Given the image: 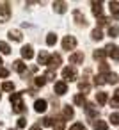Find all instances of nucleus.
Returning a JSON list of instances; mask_svg holds the SVG:
<instances>
[{"label":"nucleus","instance_id":"nucleus-1","mask_svg":"<svg viewBox=\"0 0 119 130\" xmlns=\"http://www.w3.org/2000/svg\"><path fill=\"white\" fill-rule=\"evenodd\" d=\"M22 96H23V93H13V94H11L13 112H16V114L25 112V105H23V102H22Z\"/></svg>","mask_w":119,"mask_h":130},{"label":"nucleus","instance_id":"nucleus-2","mask_svg":"<svg viewBox=\"0 0 119 130\" xmlns=\"http://www.w3.org/2000/svg\"><path fill=\"white\" fill-rule=\"evenodd\" d=\"M76 77H78V73H76V70H75L73 66H66V68L62 70V78H64V82H73V80H76Z\"/></svg>","mask_w":119,"mask_h":130},{"label":"nucleus","instance_id":"nucleus-3","mask_svg":"<svg viewBox=\"0 0 119 130\" xmlns=\"http://www.w3.org/2000/svg\"><path fill=\"white\" fill-rule=\"evenodd\" d=\"M9 18H11V7H9V4L6 2V4L0 6V22L6 23V22H9Z\"/></svg>","mask_w":119,"mask_h":130},{"label":"nucleus","instance_id":"nucleus-4","mask_svg":"<svg viewBox=\"0 0 119 130\" xmlns=\"http://www.w3.org/2000/svg\"><path fill=\"white\" fill-rule=\"evenodd\" d=\"M75 46H76V38H75V36H66V38L62 39V48H64V50L69 52V50H73Z\"/></svg>","mask_w":119,"mask_h":130},{"label":"nucleus","instance_id":"nucleus-5","mask_svg":"<svg viewBox=\"0 0 119 130\" xmlns=\"http://www.w3.org/2000/svg\"><path fill=\"white\" fill-rule=\"evenodd\" d=\"M61 62H62L61 54H53V55H50V59H48V66H50V70L59 68V66H61Z\"/></svg>","mask_w":119,"mask_h":130},{"label":"nucleus","instance_id":"nucleus-6","mask_svg":"<svg viewBox=\"0 0 119 130\" xmlns=\"http://www.w3.org/2000/svg\"><path fill=\"white\" fill-rule=\"evenodd\" d=\"M84 110H85V114H87L91 119L98 118V107H96L94 103H85V105H84Z\"/></svg>","mask_w":119,"mask_h":130},{"label":"nucleus","instance_id":"nucleus-7","mask_svg":"<svg viewBox=\"0 0 119 130\" xmlns=\"http://www.w3.org/2000/svg\"><path fill=\"white\" fill-rule=\"evenodd\" d=\"M105 52H107V55H110L112 59H115V61H119V46L117 45H107V48H105Z\"/></svg>","mask_w":119,"mask_h":130},{"label":"nucleus","instance_id":"nucleus-8","mask_svg":"<svg viewBox=\"0 0 119 130\" xmlns=\"http://www.w3.org/2000/svg\"><path fill=\"white\" fill-rule=\"evenodd\" d=\"M84 59H85L84 52H75V54L69 55V62H71V64H82Z\"/></svg>","mask_w":119,"mask_h":130},{"label":"nucleus","instance_id":"nucleus-9","mask_svg":"<svg viewBox=\"0 0 119 130\" xmlns=\"http://www.w3.org/2000/svg\"><path fill=\"white\" fill-rule=\"evenodd\" d=\"M53 91H55L57 94H64V93H68V86H66V82H64V80H59V82H55V87H53Z\"/></svg>","mask_w":119,"mask_h":130},{"label":"nucleus","instance_id":"nucleus-10","mask_svg":"<svg viewBox=\"0 0 119 130\" xmlns=\"http://www.w3.org/2000/svg\"><path fill=\"white\" fill-rule=\"evenodd\" d=\"M53 11L59 14H64L68 11V4L66 2H53Z\"/></svg>","mask_w":119,"mask_h":130},{"label":"nucleus","instance_id":"nucleus-11","mask_svg":"<svg viewBox=\"0 0 119 130\" xmlns=\"http://www.w3.org/2000/svg\"><path fill=\"white\" fill-rule=\"evenodd\" d=\"M73 16H75V20H76V23H78V25H84V27L87 25V20H85V16H84V14H82L78 9H75V11H73Z\"/></svg>","mask_w":119,"mask_h":130},{"label":"nucleus","instance_id":"nucleus-12","mask_svg":"<svg viewBox=\"0 0 119 130\" xmlns=\"http://www.w3.org/2000/svg\"><path fill=\"white\" fill-rule=\"evenodd\" d=\"M22 57H23V59H27V61L34 57V52H32V46H30V45H27V46H23V48H22Z\"/></svg>","mask_w":119,"mask_h":130},{"label":"nucleus","instance_id":"nucleus-13","mask_svg":"<svg viewBox=\"0 0 119 130\" xmlns=\"http://www.w3.org/2000/svg\"><path fill=\"white\" fill-rule=\"evenodd\" d=\"M13 70H14V71H18V73H22V75H25L27 66L23 64V61H14V62H13Z\"/></svg>","mask_w":119,"mask_h":130},{"label":"nucleus","instance_id":"nucleus-14","mask_svg":"<svg viewBox=\"0 0 119 130\" xmlns=\"http://www.w3.org/2000/svg\"><path fill=\"white\" fill-rule=\"evenodd\" d=\"M46 107H48L46 100H36V103H34L36 112H45V110H46Z\"/></svg>","mask_w":119,"mask_h":130},{"label":"nucleus","instance_id":"nucleus-15","mask_svg":"<svg viewBox=\"0 0 119 130\" xmlns=\"http://www.w3.org/2000/svg\"><path fill=\"white\" fill-rule=\"evenodd\" d=\"M108 7H110L112 16H114L115 20H119V2H110V4H108Z\"/></svg>","mask_w":119,"mask_h":130},{"label":"nucleus","instance_id":"nucleus-16","mask_svg":"<svg viewBox=\"0 0 119 130\" xmlns=\"http://www.w3.org/2000/svg\"><path fill=\"white\" fill-rule=\"evenodd\" d=\"M91 6H92V14H94V16H101V11H103L101 6H103V4H101V2H92Z\"/></svg>","mask_w":119,"mask_h":130},{"label":"nucleus","instance_id":"nucleus-17","mask_svg":"<svg viewBox=\"0 0 119 130\" xmlns=\"http://www.w3.org/2000/svg\"><path fill=\"white\" fill-rule=\"evenodd\" d=\"M9 38H11L13 41H22L23 36H22V32H20L18 29H11V30H9Z\"/></svg>","mask_w":119,"mask_h":130},{"label":"nucleus","instance_id":"nucleus-18","mask_svg":"<svg viewBox=\"0 0 119 130\" xmlns=\"http://www.w3.org/2000/svg\"><path fill=\"white\" fill-rule=\"evenodd\" d=\"M48 59H50V55L43 50V52H39V55H37V62L39 64H46L48 66Z\"/></svg>","mask_w":119,"mask_h":130},{"label":"nucleus","instance_id":"nucleus-19","mask_svg":"<svg viewBox=\"0 0 119 130\" xmlns=\"http://www.w3.org/2000/svg\"><path fill=\"white\" fill-rule=\"evenodd\" d=\"M107 100H108V94H107V93H103V91H101V93H96V102H98L100 105H105Z\"/></svg>","mask_w":119,"mask_h":130},{"label":"nucleus","instance_id":"nucleus-20","mask_svg":"<svg viewBox=\"0 0 119 130\" xmlns=\"http://www.w3.org/2000/svg\"><path fill=\"white\" fill-rule=\"evenodd\" d=\"M92 57H94L96 61H103V59L107 57V52H105V50H101V48H98V50H94Z\"/></svg>","mask_w":119,"mask_h":130},{"label":"nucleus","instance_id":"nucleus-21","mask_svg":"<svg viewBox=\"0 0 119 130\" xmlns=\"http://www.w3.org/2000/svg\"><path fill=\"white\" fill-rule=\"evenodd\" d=\"M117 80H119V77H117L115 73H112V71L105 77V82H107V84H117Z\"/></svg>","mask_w":119,"mask_h":130},{"label":"nucleus","instance_id":"nucleus-22","mask_svg":"<svg viewBox=\"0 0 119 130\" xmlns=\"http://www.w3.org/2000/svg\"><path fill=\"white\" fill-rule=\"evenodd\" d=\"M75 116V110H73V107H69V105H64V119H71Z\"/></svg>","mask_w":119,"mask_h":130},{"label":"nucleus","instance_id":"nucleus-23","mask_svg":"<svg viewBox=\"0 0 119 130\" xmlns=\"http://www.w3.org/2000/svg\"><path fill=\"white\" fill-rule=\"evenodd\" d=\"M94 130H108V125H107V121H101V119L94 121Z\"/></svg>","mask_w":119,"mask_h":130},{"label":"nucleus","instance_id":"nucleus-24","mask_svg":"<svg viewBox=\"0 0 119 130\" xmlns=\"http://www.w3.org/2000/svg\"><path fill=\"white\" fill-rule=\"evenodd\" d=\"M55 43H57V36H55L53 32H50V34L46 36V45H48V46H53Z\"/></svg>","mask_w":119,"mask_h":130},{"label":"nucleus","instance_id":"nucleus-25","mask_svg":"<svg viewBox=\"0 0 119 130\" xmlns=\"http://www.w3.org/2000/svg\"><path fill=\"white\" fill-rule=\"evenodd\" d=\"M73 102H75L76 105H80V107H84V105L87 103V102H85V96H84V94H76V96L73 98Z\"/></svg>","mask_w":119,"mask_h":130},{"label":"nucleus","instance_id":"nucleus-26","mask_svg":"<svg viewBox=\"0 0 119 130\" xmlns=\"http://www.w3.org/2000/svg\"><path fill=\"white\" fill-rule=\"evenodd\" d=\"M91 38H92V39H96V41H100V39H103V34H101V30L96 27V29L91 32Z\"/></svg>","mask_w":119,"mask_h":130},{"label":"nucleus","instance_id":"nucleus-27","mask_svg":"<svg viewBox=\"0 0 119 130\" xmlns=\"http://www.w3.org/2000/svg\"><path fill=\"white\" fill-rule=\"evenodd\" d=\"M0 52L2 54H11V46L6 41H0Z\"/></svg>","mask_w":119,"mask_h":130},{"label":"nucleus","instance_id":"nucleus-28","mask_svg":"<svg viewBox=\"0 0 119 130\" xmlns=\"http://www.w3.org/2000/svg\"><path fill=\"white\" fill-rule=\"evenodd\" d=\"M94 84H96V86H103V84H107V82H105V75H101V73L96 75V77H94Z\"/></svg>","mask_w":119,"mask_h":130},{"label":"nucleus","instance_id":"nucleus-29","mask_svg":"<svg viewBox=\"0 0 119 130\" xmlns=\"http://www.w3.org/2000/svg\"><path fill=\"white\" fill-rule=\"evenodd\" d=\"M117 34H119V29H117L115 25L108 27V36H110V38H117Z\"/></svg>","mask_w":119,"mask_h":130},{"label":"nucleus","instance_id":"nucleus-30","mask_svg":"<svg viewBox=\"0 0 119 130\" xmlns=\"http://www.w3.org/2000/svg\"><path fill=\"white\" fill-rule=\"evenodd\" d=\"M43 77H45V80H55V70H48Z\"/></svg>","mask_w":119,"mask_h":130},{"label":"nucleus","instance_id":"nucleus-31","mask_svg":"<svg viewBox=\"0 0 119 130\" xmlns=\"http://www.w3.org/2000/svg\"><path fill=\"white\" fill-rule=\"evenodd\" d=\"M78 89H80V91H84V94H85V93H89L91 86H89L87 82H80V84H78Z\"/></svg>","mask_w":119,"mask_h":130},{"label":"nucleus","instance_id":"nucleus-32","mask_svg":"<svg viewBox=\"0 0 119 130\" xmlns=\"http://www.w3.org/2000/svg\"><path fill=\"white\" fill-rule=\"evenodd\" d=\"M36 87H43L45 84H46V80H45V77H36Z\"/></svg>","mask_w":119,"mask_h":130},{"label":"nucleus","instance_id":"nucleus-33","mask_svg":"<svg viewBox=\"0 0 119 130\" xmlns=\"http://www.w3.org/2000/svg\"><path fill=\"white\" fill-rule=\"evenodd\" d=\"M2 89L4 91H14V84L13 82H4L2 84Z\"/></svg>","mask_w":119,"mask_h":130},{"label":"nucleus","instance_id":"nucleus-34","mask_svg":"<svg viewBox=\"0 0 119 130\" xmlns=\"http://www.w3.org/2000/svg\"><path fill=\"white\" fill-rule=\"evenodd\" d=\"M110 121H112V125H119V112H112L110 114Z\"/></svg>","mask_w":119,"mask_h":130},{"label":"nucleus","instance_id":"nucleus-35","mask_svg":"<svg viewBox=\"0 0 119 130\" xmlns=\"http://www.w3.org/2000/svg\"><path fill=\"white\" fill-rule=\"evenodd\" d=\"M108 23V18L107 16H98V25L101 27V25H107Z\"/></svg>","mask_w":119,"mask_h":130},{"label":"nucleus","instance_id":"nucleus-36","mask_svg":"<svg viewBox=\"0 0 119 130\" xmlns=\"http://www.w3.org/2000/svg\"><path fill=\"white\" fill-rule=\"evenodd\" d=\"M69 130H85V126H84V123H75V125H71Z\"/></svg>","mask_w":119,"mask_h":130},{"label":"nucleus","instance_id":"nucleus-37","mask_svg":"<svg viewBox=\"0 0 119 130\" xmlns=\"http://www.w3.org/2000/svg\"><path fill=\"white\" fill-rule=\"evenodd\" d=\"M100 71H101V75H103V73H108V64L101 62V64H100Z\"/></svg>","mask_w":119,"mask_h":130},{"label":"nucleus","instance_id":"nucleus-38","mask_svg":"<svg viewBox=\"0 0 119 130\" xmlns=\"http://www.w3.org/2000/svg\"><path fill=\"white\" fill-rule=\"evenodd\" d=\"M43 125H45V126H52V125H53V119H52V118H43Z\"/></svg>","mask_w":119,"mask_h":130},{"label":"nucleus","instance_id":"nucleus-39","mask_svg":"<svg viewBox=\"0 0 119 130\" xmlns=\"http://www.w3.org/2000/svg\"><path fill=\"white\" fill-rule=\"evenodd\" d=\"M53 130H64V121H57V125H53Z\"/></svg>","mask_w":119,"mask_h":130},{"label":"nucleus","instance_id":"nucleus-40","mask_svg":"<svg viewBox=\"0 0 119 130\" xmlns=\"http://www.w3.org/2000/svg\"><path fill=\"white\" fill-rule=\"evenodd\" d=\"M9 75V70H6V68H0V78H6Z\"/></svg>","mask_w":119,"mask_h":130},{"label":"nucleus","instance_id":"nucleus-41","mask_svg":"<svg viewBox=\"0 0 119 130\" xmlns=\"http://www.w3.org/2000/svg\"><path fill=\"white\" fill-rule=\"evenodd\" d=\"M25 125H27V119H25V118H20V119H18V128H23Z\"/></svg>","mask_w":119,"mask_h":130},{"label":"nucleus","instance_id":"nucleus-42","mask_svg":"<svg viewBox=\"0 0 119 130\" xmlns=\"http://www.w3.org/2000/svg\"><path fill=\"white\" fill-rule=\"evenodd\" d=\"M110 105H112V107H119V100H117V98L114 96V98L110 100Z\"/></svg>","mask_w":119,"mask_h":130},{"label":"nucleus","instance_id":"nucleus-43","mask_svg":"<svg viewBox=\"0 0 119 130\" xmlns=\"http://www.w3.org/2000/svg\"><path fill=\"white\" fill-rule=\"evenodd\" d=\"M30 130H41V126H39V125H34V126H32Z\"/></svg>","mask_w":119,"mask_h":130},{"label":"nucleus","instance_id":"nucleus-44","mask_svg":"<svg viewBox=\"0 0 119 130\" xmlns=\"http://www.w3.org/2000/svg\"><path fill=\"white\" fill-rule=\"evenodd\" d=\"M114 96H115V98H117V100H119V89H117V91H115V93H114Z\"/></svg>","mask_w":119,"mask_h":130},{"label":"nucleus","instance_id":"nucleus-45","mask_svg":"<svg viewBox=\"0 0 119 130\" xmlns=\"http://www.w3.org/2000/svg\"><path fill=\"white\" fill-rule=\"evenodd\" d=\"M0 68H2V57H0Z\"/></svg>","mask_w":119,"mask_h":130},{"label":"nucleus","instance_id":"nucleus-46","mask_svg":"<svg viewBox=\"0 0 119 130\" xmlns=\"http://www.w3.org/2000/svg\"><path fill=\"white\" fill-rule=\"evenodd\" d=\"M0 98H2V96H0Z\"/></svg>","mask_w":119,"mask_h":130}]
</instances>
